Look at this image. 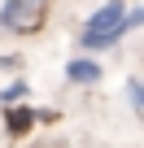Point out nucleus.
Wrapping results in <instances>:
<instances>
[{"mask_svg": "<svg viewBox=\"0 0 144 148\" xmlns=\"http://www.w3.org/2000/svg\"><path fill=\"white\" fill-rule=\"evenodd\" d=\"M135 26H144V9H131L127 13V31H135Z\"/></svg>", "mask_w": 144, "mask_h": 148, "instance_id": "nucleus-7", "label": "nucleus"}, {"mask_svg": "<svg viewBox=\"0 0 144 148\" xmlns=\"http://www.w3.org/2000/svg\"><path fill=\"white\" fill-rule=\"evenodd\" d=\"M127 35V5L122 0H109V5H101L88 26H83V48H109Z\"/></svg>", "mask_w": 144, "mask_h": 148, "instance_id": "nucleus-1", "label": "nucleus"}, {"mask_svg": "<svg viewBox=\"0 0 144 148\" xmlns=\"http://www.w3.org/2000/svg\"><path fill=\"white\" fill-rule=\"evenodd\" d=\"M0 65H13V61H9V57H0Z\"/></svg>", "mask_w": 144, "mask_h": 148, "instance_id": "nucleus-8", "label": "nucleus"}, {"mask_svg": "<svg viewBox=\"0 0 144 148\" xmlns=\"http://www.w3.org/2000/svg\"><path fill=\"white\" fill-rule=\"evenodd\" d=\"M39 118H52V113H35V109H26V105H9V118H5V126H9V135H26Z\"/></svg>", "mask_w": 144, "mask_h": 148, "instance_id": "nucleus-3", "label": "nucleus"}, {"mask_svg": "<svg viewBox=\"0 0 144 148\" xmlns=\"http://www.w3.org/2000/svg\"><path fill=\"white\" fill-rule=\"evenodd\" d=\"M127 92H131V105L144 113V83H140V79H131V83H127Z\"/></svg>", "mask_w": 144, "mask_h": 148, "instance_id": "nucleus-6", "label": "nucleus"}, {"mask_svg": "<svg viewBox=\"0 0 144 148\" xmlns=\"http://www.w3.org/2000/svg\"><path fill=\"white\" fill-rule=\"evenodd\" d=\"M65 74H70L74 83H96V79H101V65L79 57V61H70V65H65Z\"/></svg>", "mask_w": 144, "mask_h": 148, "instance_id": "nucleus-4", "label": "nucleus"}, {"mask_svg": "<svg viewBox=\"0 0 144 148\" xmlns=\"http://www.w3.org/2000/svg\"><path fill=\"white\" fill-rule=\"evenodd\" d=\"M52 0H9L5 9H0V26L5 31H18V35H31L39 31V18Z\"/></svg>", "mask_w": 144, "mask_h": 148, "instance_id": "nucleus-2", "label": "nucleus"}, {"mask_svg": "<svg viewBox=\"0 0 144 148\" xmlns=\"http://www.w3.org/2000/svg\"><path fill=\"white\" fill-rule=\"evenodd\" d=\"M22 100H26V83H22V79L0 92V105H5V109H9V105H22Z\"/></svg>", "mask_w": 144, "mask_h": 148, "instance_id": "nucleus-5", "label": "nucleus"}]
</instances>
